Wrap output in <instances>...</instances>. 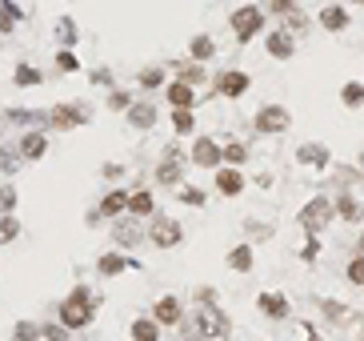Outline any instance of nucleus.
<instances>
[{"label":"nucleus","mask_w":364,"mask_h":341,"mask_svg":"<svg viewBox=\"0 0 364 341\" xmlns=\"http://www.w3.org/2000/svg\"><path fill=\"white\" fill-rule=\"evenodd\" d=\"M40 81H45L40 68H32V65H16L13 68V84H16V89H36Z\"/></svg>","instance_id":"c85d7f7f"},{"label":"nucleus","mask_w":364,"mask_h":341,"mask_svg":"<svg viewBox=\"0 0 364 341\" xmlns=\"http://www.w3.org/2000/svg\"><path fill=\"white\" fill-rule=\"evenodd\" d=\"M61 36H64V40H68V45L77 40V33H72V20H61Z\"/></svg>","instance_id":"c03bdc74"},{"label":"nucleus","mask_w":364,"mask_h":341,"mask_svg":"<svg viewBox=\"0 0 364 341\" xmlns=\"http://www.w3.org/2000/svg\"><path fill=\"white\" fill-rule=\"evenodd\" d=\"M96 309H100V297H96L88 285H77V289L61 301V309H56V321H61L64 329L80 333V329H88V325L96 321Z\"/></svg>","instance_id":"f257e3e1"},{"label":"nucleus","mask_w":364,"mask_h":341,"mask_svg":"<svg viewBox=\"0 0 364 341\" xmlns=\"http://www.w3.org/2000/svg\"><path fill=\"white\" fill-rule=\"evenodd\" d=\"M125 269H128V257H125V253H116V249L104 253V257H96V273H100V277H120Z\"/></svg>","instance_id":"b1692460"},{"label":"nucleus","mask_w":364,"mask_h":341,"mask_svg":"<svg viewBox=\"0 0 364 341\" xmlns=\"http://www.w3.org/2000/svg\"><path fill=\"white\" fill-rule=\"evenodd\" d=\"M148 241L157 245V249H176V245L184 241V229H180V221H173V217H152Z\"/></svg>","instance_id":"0eeeda50"},{"label":"nucleus","mask_w":364,"mask_h":341,"mask_svg":"<svg viewBox=\"0 0 364 341\" xmlns=\"http://www.w3.org/2000/svg\"><path fill=\"white\" fill-rule=\"evenodd\" d=\"M345 277H349L352 285H364V253H356V257L349 261V269H345Z\"/></svg>","instance_id":"ea45409f"},{"label":"nucleus","mask_w":364,"mask_h":341,"mask_svg":"<svg viewBox=\"0 0 364 341\" xmlns=\"http://www.w3.org/2000/svg\"><path fill=\"white\" fill-rule=\"evenodd\" d=\"M109 109H112V113H128V109H132V97H128L125 89H112V93H109Z\"/></svg>","instance_id":"58836bf2"},{"label":"nucleus","mask_w":364,"mask_h":341,"mask_svg":"<svg viewBox=\"0 0 364 341\" xmlns=\"http://www.w3.org/2000/svg\"><path fill=\"white\" fill-rule=\"evenodd\" d=\"M152 213H157V201H152L148 189H132L128 193V217H152Z\"/></svg>","instance_id":"4be33fe9"},{"label":"nucleus","mask_w":364,"mask_h":341,"mask_svg":"<svg viewBox=\"0 0 364 341\" xmlns=\"http://www.w3.org/2000/svg\"><path fill=\"white\" fill-rule=\"evenodd\" d=\"M317 20H320V29H324V33H345V29L352 24V17H349V8H345V4H324Z\"/></svg>","instance_id":"2eb2a0df"},{"label":"nucleus","mask_w":364,"mask_h":341,"mask_svg":"<svg viewBox=\"0 0 364 341\" xmlns=\"http://www.w3.org/2000/svg\"><path fill=\"white\" fill-rule=\"evenodd\" d=\"M136 84H141L144 93H152V89H160L164 84V65H148L136 73Z\"/></svg>","instance_id":"c756f323"},{"label":"nucleus","mask_w":364,"mask_h":341,"mask_svg":"<svg viewBox=\"0 0 364 341\" xmlns=\"http://www.w3.org/2000/svg\"><path fill=\"white\" fill-rule=\"evenodd\" d=\"M264 49H269L272 61H292V52H296V36H292L285 24H280V29L264 33Z\"/></svg>","instance_id":"1a4fd4ad"},{"label":"nucleus","mask_w":364,"mask_h":341,"mask_svg":"<svg viewBox=\"0 0 364 341\" xmlns=\"http://www.w3.org/2000/svg\"><path fill=\"white\" fill-rule=\"evenodd\" d=\"M96 213H100V221H112V217L128 213V189H109V193L100 197Z\"/></svg>","instance_id":"a211bd4d"},{"label":"nucleus","mask_w":364,"mask_h":341,"mask_svg":"<svg viewBox=\"0 0 364 341\" xmlns=\"http://www.w3.org/2000/svg\"><path fill=\"white\" fill-rule=\"evenodd\" d=\"M128 338L132 341H160V325L152 317H136V321L128 325Z\"/></svg>","instance_id":"a878e982"},{"label":"nucleus","mask_w":364,"mask_h":341,"mask_svg":"<svg viewBox=\"0 0 364 341\" xmlns=\"http://www.w3.org/2000/svg\"><path fill=\"white\" fill-rule=\"evenodd\" d=\"M152 321H157V325H180V321H184V305H180V297H160L157 305H152Z\"/></svg>","instance_id":"dca6fc26"},{"label":"nucleus","mask_w":364,"mask_h":341,"mask_svg":"<svg viewBox=\"0 0 364 341\" xmlns=\"http://www.w3.org/2000/svg\"><path fill=\"white\" fill-rule=\"evenodd\" d=\"M164 100H168L173 109H196V89H192L189 81L176 77V81L164 84Z\"/></svg>","instance_id":"f8f14e48"},{"label":"nucleus","mask_w":364,"mask_h":341,"mask_svg":"<svg viewBox=\"0 0 364 341\" xmlns=\"http://www.w3.org/2000/svg\"><path fill=\"white\" fill-rule=\"evenodd\" d=\"M48 129H61V132H72V129H84L88 125V109H80V105H52L45 113Z\"/></svg>","instance_id":"423d86ee"},{"label":"nucleus","mask_w":364,"mask_h":341,"mask_svg":"<svg viewBox=\"0 0 364 341\" xmlns=\"http://www.w3.org/2000/svg\"><path fill=\"white\" fill-rule=\"evenodd\" d=\"M256 309H260L269 321H288V297L285 293H260V297H256Z\"/></svg>","instance_id":"f3484780"},{"label":"nucleus","mask_w":364,"mask_h":341,"mask_svg":"<svg viewBox=\"0 0 364 341\" xmlns=\"http://www.w3.org/2000/svg\"><path fill=\"white\" fill-rule=\"evenodd\" d=\"M216 173V193H224V197H240L244 193V173L240 169H232V165H221V169H212Z\"/></svg>","instance_id":"ddd939ff"},{"label":"nucleus","mask_w":364,"mask_h":341,"mask_svg":"<svg viewBox=\"0 0 364 341\" xmlns=\"http://www.w3.org/2000/svg\"><path fill=\"white\" fill-rule=\"evenodd\" d=\"M16 209V189L13 185H0V213H13Z\"/></svg>","instance_id":"79ce46f5"},{"label":"nucleus","mask_w":364,"mask_h":341,"mask_svg":"<svg viewBox=\"0 0 364 341\" xmlns=\"http://www.w3.org/2000/svg\"><path fill=\"white\" fill-rule=\"evenodd\" d=\"M333 205H336V217H340V221H349V225H361L364 221V205L352 193H340Z\"/></svg>","instance_id":"aec40b11"},{"label":"nucleus","mask_w":364,"mask_h":341,"mask_svg":"<svg viewBox=\"0 0 364 341\" xmlns=\"http://www.w3.org/2000/svg\"><path fill=\"white\" fill-rule=\"evenodd\" d=\"M189 161H192V165H200V169H221V161H224V145H221V141H212V137H196V141H192Z\"/></svg>","instance_id":"6e6552de"},{"label":"nucleus","mask_w":364,"mask_h":341,"mask_svg":"<svg viewBox=\"0 0 364 341\" xmlns=\"http://www.w3.org/2000/svg\"><path fill=\"white\" fill-rule=\"evenodd\" d=\"M340 105H345V109H361L364 105V84L361 81L345 84V89H340Z\"/></svg>","instance_id":"7c9ffc66"},{"label":"nucleus","mask_w":364,"mask_h":341,"mask_svg":"<svg viewBox=\"0 0 364 341\" xmlns=\"http://www.w3.org/2000/svg\"><path fill=\"white\" fill-rule=\"evenodd\" d=\"M336 217V205H333V197L329 193H317L308 205H304L301 213H296V225L304 229V233H312V237H320V229L329 225Z\"/></svg>","instance_id":"7ed1b4c3"},{"label":"nucleus","mask_w":364,"mask_h":341,"mask_svg":"<svg viewBox=\"0 0 364 341\" xmlns=\"http://www.w3.org/2000/svg\"><path fill=\"white\" fill-rule=\"evenodd\" d=\"M244 161H248V145H244V141H228V145H224V165L240 169Z\"/></svg>","instance_id":"2f4dec72"},{"label":"nucleus","mask_w":364,"mask_h":341,"mask_svg":"<svg viewBox=\"0 0 364 341\" xmlns=\"http://www.w3.org/2000/svg\"><path fill=\"white\" fill-rule=\"evenodd\" d=\"M148 233L141 225H132V221H120V225H112V241L120 245V249H132V245H141Z\"/></svg>","instance_id":"412c9836"},{"label":"nucleus","mask_w":364,"mask_h":341,"mask_svg":"<svg viewBox=\"0 0 364 341\" xmlns=\"http://www.w3.org/2000/svg\"><path fill=\"white\" fill-rule=\"evenodd\" d=\"M189 52H192V61H200V65H205V61H212V56H216V40H212L208 33H196L189 40Z\"/></svg>","instance_id":"393cba45"},{"label":"nucleus","mask_w":364,"mask_h":341,"mask_svg":"<svg viewBox=\"0 0 364 341\" xmlns=\"http://www.w3.org/2000/svg\"><path fill=\"white\" fill-rule=\"evenodd\" d=\"M180 177H184V157H180V149H168V161L157 165V181L164 189H173V185H180Z\"/></svg>","instance_id":"9d476101"},{"label":"nucleus","mask_w":364,"mask_h":341,"mask_svg":"<svg viewBox=\"0 0 364 341\" xmlns=\"http://www.w3.org/2000/svg\"><path fill=\"white\" fill-rule=\"evenodd\" d=\"M296 8H301V0H269V8H264V13H272V17L285 20L288 13H296Z\"/></svg>","instance_id":"4c0bfd02"},{"label":"nucleus","mask_w":364,"mask_h":341,"mask_svg":"<svg viewBox=\"0 0 364 341\" xmlns=\"http://www.w3.org/2000/svg\"><path fill=\"white\" fill-rule=\"evenodd\" d=\"M176 68V77H180V81H189L192 89H196V84H205V65H200V61H184V65H173Z\"/></svg>","instance_id":"cd10ccee"},{"label":"nucleus","mask_w":364,"mask_h":341,"mask_svg":"<svg viewBox=\"0 0 364 341\" xmlns=\"http://www.w3.org/2000/svg\"><path fill=\"white\" fill-rule=\"evenodd\" d=\"M356 4H364V0H356Z\"/></svg>","instance_id":"49530a36"},{"label":"nucleus","mask_w":364,"mask_h":341,"mask_svg":"<svg viewBox=\"0 0 364 341\" xmlns=\"http://www.w3.org/2000/svg\"><path fill=\"white\" fill-rule=\"evenodd\" d=\"M317 253H320V237L308 233V241H304V249H301V261H317Z\"/></svg>","instance_id":"37998d69"},{"label":"nucleus","mask_w":364,"mask_h":341,"mask_svg":"<svg viewBox=\"0 0 364 341\" xmlns=\"http://www.w3.org/2000/svg\"><path fill=\"white\" fill-rule=\"evenodd\" d=\"M16 20H20V8L13 0H0V33H16Z\"/></svg>","instance_id":"473e14b6"},{"label":"nucleus","mask_w":364,"mask_h":341,"mask_svg":"<svg viewBox=\"0 0 364 341\" xmlns=\"http://www.w3.org/2000/svg\"><path fill=\"white\" fill-rule=\"evenodd\" d=\"M16 153H20V161H40V157L48 153V137H45L40 129H29L24 137H20Z\"/></svg>","instance_id":"4468645a"},{"label":"nucleus","mask_w":364,"mask_h":341,"mask_svg":"<svg viewBox=\"0 0 364 341\" xmlns=\"http://www.w3.org/2000/svg\"><path fill=\"white\" fill-rule=\"evenodd\" d=\"M180 205H192V209H200V205H205L208 197H205V189H196V185H184V189H180Z\"/></svg>","instance_id":"c9c22d12"},{"label":"nucleus","mask_w":364,"mask_h":341,"mask_svg":"<svg viewBox=\"0 0 364 341\" xmlns=\"http://www.w3.org/2000/svg\"><path fill=\"white\" fill-rule=\"evenodd\" d=\"M296 161L312 165V169H324V165L333 161V153H329V145H320V141H304V145L296 149Z\"/></svg>","instance_id":"6ab92c4d"},{"label":"nucleus","mask_w":364,"mask_h":341,"mask_svg":"<svg viewBox=\"0 0 364 341\" xmlns=\"http://www.w3.org/2000/svg\"><path fill=\"white\" fill-rule=\"evenodd\" d=\"M68 333H72V329H64L61 321H48V325H40V341H68Z\"/></svg>","instance_id":"e433bc0d"},{"label":"nucleus","mask_w":364,"mask_h":341,"mask_svg":"<svg viewBox=\"0 0 364 341\" xmlns=\"http://www.w3.org/2000/svg\"><path fill=\"white\" fill-rule=\"evenodd\" d=\"M264 20H269L264 8H256V4H240V8L228 13V29H232V36H237V45H253L256 33H264Z\"/></svg>","instance_id":"f03ea898"},{"label":"nucleus","mask_w":364,"mask_h":341,"mask_svg":"<svg viewBox=\"0 0 364 341\" xmlns=\"http://www.w3.org/2000/svg\"><path fill=\"white\" fill-rule=\"evenodd\" d=\"M56 68H61V73H77V68H80V61H77V52H68V49H61V52H56Z\"/></svg>","instance_id":"a19ab883"},{"label":"nucleus","mask_w":364,"mask_h":341,"mask_svg":"<svg viewBox=\"0 0 364 341\" xmlns=\"http://www.w3.org/2000/svg\"><path fill=\"white\" fill-rule=\"evenodd\" d=\"M8 341H40V325L36 321H16Z\"/></svg>","instance_id":"f704fd0d"},{"label":"nucleus","mask_w":364,"mask_h":341,"mask_svg":"<svg viewBox=\"0 0 364 341\" xmlns=\"http://www.w3.org/2000/svg\"><path fill=\"white\" fill-rule=\"evenodd\" d=\"M125 121H128V129H136V132L152 129V125H157V105H152V100H132V109L125 113Z\"/></svg>","instance_id":"9b49d317"},{"label":"nucleus","mask_w":364,"mask_h":341,"mask_svg":"<svg viewBox=\"0 0 364 341\" xmlns=\"http://www.w3.org/2000/svg\"><path fill=\"white\" fill-rule=\"evenodd\" d=\"M356 249H361V253H364V233H361V245H356Z\"/></svg>","instance_id":"a18cd8bd"},{"label":"nucleus","mask_w":364,"mask_h":341,"mask_svg":"<svg viewBox=\"0 0 364 341\" xmlns=\"http://www.w3.org/2000/svg\"><path fill=\"white\" fill-rule=\"evenodd\" d=\"M16 237H20V221L13 213H0V245H13Z\"/></svg>","instance_id":"72a5a7b5"},{"label":"nucleus","mask_w":364,"mask_h":341,"mask_svg":"<svg viewBox=\"0 0 364 341\" xmlns=\"http://www.w3.org/2000/svg\"><path fill=\"white\" fill-rule=\"evenodd\" d=\"M253 129L264 132V137H276V132H288L292 129V113L285 105H260L253 116Z\"/></svg>","instance_id":"20e7f679"},{"label":"nucleus","mask_w":364,"mask_h":341,"mask_svg":"<svg viewBox=\"0 0 364 341\" xmlns=\"http://www.w3.org/2000/svg\"><path fill=\"white\" fill-rule=\"evenodd\" d=\"M248 89H253V77H248V73H240V68H224V73L212 77V93L224 97V100H240Z\"/></svg>","instance_id":"39448f33"},{"label":"nucleus","mask_w":364,"mask_h":341,"mask_svg":"<svg viewBox=\"0 0 364 341\" xmlns=\"http://www.w3.org/2000/svg\"><path fill=\"white\" fill-rule=\"evenodd\" d=\"M168 121H173L176 137H192V129H196V113H192V109H173Z\"/></svg>","instance_id":"bb28decb"},{"label":"nucleus","mask_w":364,"mask_h":341,"mask_svg":"<svg viewBox=\"0 0 364 341\" xmlns=\"http://www.w3.org/2000/svg\"><path fill=\"white\" fill-rule=\"evenodd\" d=\"M253 265H256V249L248 241L228 253V269H237V273H253Z\"/></svg>","instance_id":"5701e85b"}]
</instances>
